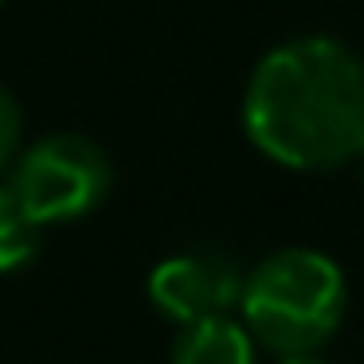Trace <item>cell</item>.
<instances>
[{
  "label": "cell",
  "mask_w": 364,
  "mask_h": 364,
  "mask_svg": "<svg viewBox=\"0 0 364 364\" xmlns=\"http://www.w3.org/2000/svg\"><path fill=\"white\" fill-rule=\"evenodd\" d=\"M149 298L181 325L220 317L243 298V274L220 251H184L165 259L149 278Z\"/></svg>",
  "instance_id": "4"
},
{
  "label": "cell",
  "mask_w": 364,
  "mask_h": 364,
  "mask_svg": "<svg viewBox=\"0 0 364 364\" xmlns=\"http://www.w3.org/2000/svg\"><path fill=\"white\" fill-rule=\"evenodd\" d=\"M173 364H255V341L231 314L204 317L181 329Z\"/></svg>",
  "instance_id": "5"
},
{
  "label": "cell",
  "mask_w": 364,
  "mask_h": 364,
  "mask_svg": "<svg viewBox=\"0 0 364 364\" xmlns=\"http://www.w3.org/2000/svg\"><path fill=\"white\" fill-rule=\"evenodd\" d=\"M243 126L270 161L301 173L364 157V63L329 36L267 51L247 82Z\"/></svg>",
  "instance_id": "1"
},
{
  "label": "cell",
  "mask_w": 364,
  "mask_h": 364,
  "mask_svg": "<svg viewBox=\"0 0 364 364\" xmlns=\"http://www.w3.org/2000/svg\"><path fill=\"white\" fill-rule=\"evenodd\" d=\"M278 364H321L317 356H282Z\"/></svg>",
  "instance_id": "8"
},
{
  "label": "cell",
  "mask_w": 364,
  "mask_h": 364,
  "mask_svg": "<svg viewBox=\"0 0 364 364\" xmlns=\"http://www.w3.org/2000/svg\"><path fill=\"white\" fill-rule=\"evenodd\" d=\"M20 137H24V114H20V102L12 98L9 87H0V168L16 157Z\"/></svg>",
  "instance_id": "7"
},
{
  "label": "cell",
  "mask_w": 364,
  "mask_h": 364,
  "mask_svg": "<svg viewBox=\"0 0 364 364\" xmlns=\"http://www.w3.org/2000/svg\"><path fill=\"white\" fill-rule=\"evenodd\" d=\"M9 192L36 228L79 220L110 192V161L90 137L51 134L20 157Z\"/></svg>",
  "instance_id": "3"
},
{
  "label": "cell",
  "mask_w": 364,
  "mask_h": 364,
  "mask_svg": "<svg viewBox=\"0 0 364 364\" xmlns=\"http://www.w3.org/2000/svg\"><path fill=\"white\" fill-rule=\"evenodd\" d=\"M0 4H4V0H0Z\"/></svg>",
  "instance_id": "9"
},
{
  "label": "cell",
  "mask_w": 364,
  "mask_h": 364,
  "mask_svg": "<svg viewBox=\"0 0 364 364\" xmlns=\"http://www.w3.org/2000/svg\"><path fill=\"white\" fill-rule=\"evenodd\" d=\"M36 255V223L20 212L16 196L0 188V270H16Z\"/></svg>",
  "instance_id": "6"
},
{
  "label": "cell",
  "mask_w": 364,
  "mask_h": 364,
  "mask_svg": "<svg viewBox=\"0 0 364 364\" xmlns=\"http://www.w3.org/2000/svg\"><path fill=\"white\" fill-rule=\"evenodd\" d=\"M345 274L321 251L286 247L243 278V325L255 345L282 356H314L345 317Z\"/></svg>",
  "instance_id": "2"
}]
</instances>
